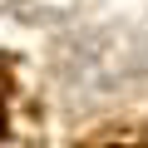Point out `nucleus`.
<instances>
[{
  "label": "nucleus",
  "instance_id": "obj_1",
  "mask_svg": "<svg viewBox=\"0 0 148 148\" xmlns=\"http://www.w3.org/2000/svg\"><path fill=\"white\" fill-rule=\"evenodd\" d=\"M0 133H5V104H0Z\"/></svg>",
  "mask_w": 148,
  "mask_h": 148
}]
</instances>
